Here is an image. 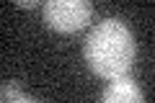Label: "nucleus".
I'll return each instance as SVG.
<instances>
[{"instance_id": "1", "label": "nucleus", "mask_w": 155, "mask_h": 103, "mask_svg": "<svg viewBox=\"0 0 155 103\" xmlns=\"http://www.w3.org/2000/svg\"><path fill=\"white\" fill-rule=\"evenodd\" d=\"M83 54L88 67L104 80L127 77L134 62L132 31L119 18H106L88 34Z\"/></svg>"}, {"instance_id": "2", "label": "nucleus", "mask_w": 155, "mask_h": 103, "mask_svg": "<svg viewBox=\"0 0 155 103\" xmlns=\"http://www.w3.org/2000/svg\"><path fill=\"white\" fill-rule=\"evenodd\" d=\"M93 5L88 0H49L44 3V21L49 23L54 31L72 34L88 26Z\"/></svg>"}, {"instance_id": "3", "label": "nucleus", "mask_w": 155, "mask_h": 103, "mask_svg": "<svg viewBox=\"0 0 155 103\" xmlns=\"http://www.w3.org/2000/svg\"><path fill=\"white\" fill-rule=\"evenodd\" d=\"M101 103H145V95L129 77H116L101 93Z\"/></svg>"}, {"instance_id": "4", "label": "nucleus", "mask_w": 155, "mask_h": 103, "mask_svg": "<svg viewBox=\"0 0 155 103\" xmlns=\"http://www.w3.org/2000/svg\"><path fill=\"white\" fill-rule=\"evenodd\" d=\"M3 95H5V101H8V103H11V101H16V98H21V95H23L21 82H16V80H13V82H8V85H5V90H3Z\"/></svg>"}, {"instance_id": "5", "label": "nucleus", "mask_w": 155, "mask_h": 103, "mask_svg": "<svg viewBox=\"0 0 155 103\" xmlns=\"http://www.w3.org/2000/svg\"><path fill=\"white\" fill-rule=\"evenodd\" d=\"M16 5L18 8H39L41 3H34V0H16Z\"/></svg>"}, {"instance_id": "6", "label": "nucleus", "mask_w": 155, "mask_h": 103, "mask_svg": "<svg viewBox=\"0 0 155 103\" xmlns=\"http://www.w3.org/2000/svg\"><path fill=\"white\" fill-rule=\"evenodd\" d=\"M11 103H39V101H34V98H28V95H21V98H16V101H11Z\"/></svg>"}]
</instances>
